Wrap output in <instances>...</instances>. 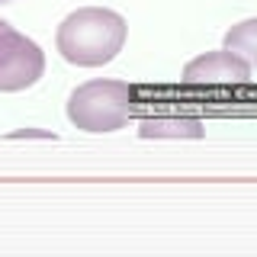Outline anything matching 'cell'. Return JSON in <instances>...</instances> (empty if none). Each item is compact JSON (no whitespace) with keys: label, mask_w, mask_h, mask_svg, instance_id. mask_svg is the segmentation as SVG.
Returning <instances> with one entry per match:
<instances>
[{"label":"cell","mask_w":257,"mask_h":257,"mask_svg":"<svg viewBox=\"0 0 257 257\" xmlns=\"http://www.w3.org/2000/svg\"><path fill=\"white\" fill-rule=\"evenodd\" d=\"M139 87L128 80H90L68 96V119L84 132H116L128 125L139 103Z\"/></svg>","instance_id":"obj_2"},{"label":"cell","mask_w":257,"mask_h":257,"mask_svg":"<svg viewBox=\"0 0 257 257\" xmlns=\"http://www.w3.org/2000/svg\"><path fill=\"white\" fill-rule=\"evenodd\" d=\"M139 135L142 139H199L203 122L183 116H155V119H142Z\"/></svg>","instance_id":"obj_5"},{"label":"cell","mask_w":257,"mask_h":257,"mask_svg":"<svg viewBox=\"0 0 257 257\" xmlns=\"http://www.w3.org/2000/svg\"><path fill=\"white\" fill-rule=\"evenodd\" d=\"M222 48L228 52H238L251 68H257V16L254 20H241L235 23L222 39Z\"/></svg>","instance_id":"obj_6"},{"label":"cell","mask_w":257,"mask_h":257,"mask_svg":"<svg viewBox=\"0 0 257 257\" xmlns=\"http://www.w3.org/2000/svg\"><path fill=\"white\" fill-rule=\"evenodd\" d=\"M183 80L190 87H241L251 80V64L241 58L238 52H206L199 58L187 61Z\"/></svg>","instance_id":"obj_4"},{"label":"cell","mask_w":257,"mask_h":257,"mask_svg":"<svg viewBox=\"0 0 257 257\" xmlns=\"http://www.w3.org/2000/svg\"><path fill=\"white\" fill-rule=\"evenodd\" d=\"M0 4H13V0H0Z\"/></svg>","instance_id":"obj_7"},{"label":"cell","mask_w":257,"mask_h":257,"mask_svg":"<svg viewBox=\"0 0 257 257\" xmlns=\"http://www.w3.org/2000/svg\"><path fill=\"white\" fill-rule=\"evenodd\" d=\"M45 74L42 48L0 20V93H20Z\"/></svg>","instance_id":"obj_3"},{"label":"cell","mask_w":257,"mask_h":257,"mask_svg":"<svg viewBox=\"0 0 257 257\" xmlns=\"http://www.w3.org/2000/svg\"><path fill=\"white\" fill-rule=\"evenodd\" d=\"M128 36L125 20L116 10L106 7H80L61 20L55 32V45H58L61 58L77 68H100L109 64L122 52Z\"/></svg>","instance_id":"obj_1"}]
</instances>
